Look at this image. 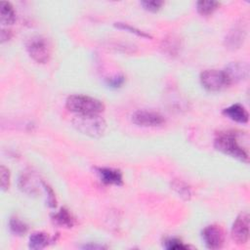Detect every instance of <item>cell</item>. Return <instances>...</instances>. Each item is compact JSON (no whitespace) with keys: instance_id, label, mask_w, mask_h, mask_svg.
Segmentation results:
<instances>
[{"instance_id":"cell-1","label":"cell","mask_w":250,"mask_h":250,"mask_svg":"<svg viewBox=\"0 0 250 250\" xmlns=\"http://www.w3.org/2000/svg\"><path fill=\"white\" fill-rule=\"evenodd\" d=\"M240 141H242L241 132L222 131L216 135V138L214 140V146L217 150L227 155H229L242 162L248 163V150L240 144Z\"/></svg>"},{"instance_id":"cell-2","label":"cell","mask_w":250,"mask_h":250,"mask_svg":"<svg viewBox=\"0 0 250 250\" xmlns=\"http://www.w3.org/2000/svg\"><path fill=\"white\" fill-rule=\"evenodd\" d=\"M66 108L75 114H101L104 110L102 101L85 95H71L66 99Z\"/></svg>"},{"instance_id":"cell-3","label":"cell","mask_w":250,"mask_h":250,"mask_svg":"<svg viewBox=\"0 0 250 250\" xmlns=\"http://www.w3.org/2000/svg\"><path fill=\"white\" fill-rule=\"evenodd\" d=\"M72 124L77 131L91 138H100L106 129L105 120L100 114H75Z\"/></svg>"},{"instance_id":"cell-4","label":"cell","mask_w":250,"mask_h":250,"mask_svg":"<svg viewBox=\"0 0 250 250\" xmlns=\"http://www.w3.org/2000/svg\"><path fill=\"white\" fill-rule=\"evenodd\" d=\"M26 51L29 57L38 63H46L51 58V45L41 35L32 36L27 40Z\"/></svg>"},{"instance_id":"cell-5","label":"cell","mask_w":250,"mask_h":250,"mask_svg":"<svg viewBox=\"0 0 250 250\" xmlns=\"http://www.w3.org/2000/svg\"><path fill=\"white\" fill-rule=\"evenodd\" d=\"M200 83L209 92H219L230 85L224 70L206 69L200 74Z\"/></svg>"},{"instance_id":"cell-6","label":"cell","mask_w":250,"mask_h":250,"mask_svg":"<svg viewBox=\"0 0 250 250\" xmlns=\"http://www.w3.org/2000/svg\"><path fill=\"white\" fill-rule=\"evenodd\" d=\"M131 117L133 123L141 127H158L165 123L163 115L152 110L140 109L135 111Z\"/></svg>"},{"instance_id":"cell-7","label":"cell","mask_w":250,"mask_h":250,"mask_svg":"<svg viewBox=\"0 0 250 250\" xmlns=\"http://www.w3.org/2000/svg\"><path fill=\"white\" fill-rule=\"evenodd\" d=\"M249 214L241 212L231 227V237L237 244H245L249 238Z\"/></svg>"},{"instance_id":"cell-8","label":"cell","mask_w":250,"mask_h":250,"mask_svg":"<svg viewBox=\"0 0 250 250\" xmlns=\"http://www.w3.org/2000/svg\"><path fill=\"white\" fill-rule=\"evenodd\" d=\"M202 239L209 249H219L225 243V232L218 225H209L202 230Z\"/></svg>"},{"instance_id":"cell-9","label":"cell","mask_w":250,"mask_h":250,"mask_svg":"<svg viewBox=\"0 0 250 250\" xmlns=\"http://www.w3.org/2000/svg\"><path fill=\"white\" fill-rule=\"evenodd\" d=\"M246 29L243 25L235 24L233 25L225 38V46L227 49L234 51L241 47L245 40Z\"/></svg>"},{"instance_id":"cell-10","label":"cell","mask_w":250,"mask_h":250,"mask_svg":"<svg viewBox=\"0 0 250 250\" xmlns=\"http://www.w3.org/2000/svg\"><path fill=\"white\" fill-rule=\"evenodd\" d=\"M230 84L243 81L247 79L249 74V67L246 62H232L224 69Z\"/></svg>"},{"instance_id":"cell-11","label":"cell","mask_w":250,"mask_h":250,"mask_svg":"<svg viewBox=\"0 0 250 250\" xmlns=\"http://www.w3.org/2000/svg\"><path fill=\"white\" fill-rule=\"evenodd\" d=\"M18 186L22 192L30 196L39 193V182L34 175L29 172H22L18 180Z\"/></svg>"},{"instance_id":"cell-12","label":"cell","mask_w":250,"mask_h":250,"mask_svg":"<svg viewBox=\"0 0 250 250\" xmlns=\"http://www.w3.org/2000/svg\"><path fill=\"white\" fill-rule=\"evenodd\" d=\"M96 171L101 181L105 185L121 186L123 184L122 173L117 169L108 167H98L96 168Z\"/></svg>"},{"instance_id":"cell-13","label":"cell","mask_w":250,"mask_h":250,"mask_svg":"<svg viewBox=\"0 0 250 250\" xmlns=\"http://www.w3.org/2000/svg\"><path fill=\"white\" fill-rule=\"evenodd\" d=\"M223 113L230 120L235 121L237 123H241V124L247 123L248 119H249L248 111L240 104H231V105L226 107L223 110Z\"/></svg>"},{"instance_id":"cell-14","label":"cell","mask_w":250,"mask_h":250,"mask_svg":"<svg viewBox=\"0 0 250 250\" xmlns=\"http://www.w3.org/2000/svg\"><path fill=\"white\" fill-rule=\"evenodd\" d=\"M52 221L57 226L63 227V228H72L75 223V220L72 214L69 212V210H67L64 207L61 208L60 211L52 215Z\"/></svg>"},{"instance_id":"cell-15","label":"cell","mask_w":250,"mask_h":250,"mask_svg":"<svg viewBox=\"0 0 250 250\" xmlns=\"http://www.w3.org/2000/svg\"><path fill=\"white\" fill-rule=\"evenodd\" d=\"M16 21V12L9 2L2 1L0 3V21L4 25L13 24Z\"/></svg>"},{"instance_id":"cell-16","label":"cell","mask_w":250,"mask_h":250,"mask_svg":"<svg viewBox=\"0 0 250 250\" xmlns=\"http://www.w3.org/2000/svg\"><path fill=\"white\" fill-rule=\"evenodd\" d=\"M49 242H51V239L47 233L42 231H35L32 232L29 236L28 246L30 249L39 250L45 248L49 244Z\"/></svg>"},{"instance_id":"cell-17","label":"cell","mask_w":250,"mask_h":250,"mask_svg":"<svg viewBox=\"0 0 250 250\" xmlns=\"http://www.w3.org/2000/svg\"><path fill=\"white\" fill-rule=\"evenodd\" d=\"M171 187L172 188L177 192V194L183 198L184 200H189L192 196V191L190 187L185 183L182 180H178L175 179L173 180V182L171 183Z\"/></svg>"},{"instance_id":"cell-18","label":"cell","mask_w":250,"mask_h":250,"mask_svg":"<svg viewBox=\"0 0 250 250\" xmlns=\"http://www.w3.org/2000/svg\"><path fill=\"white\" fill-rule=\"evenodd\" d=\"M220 6V3L213 0H207V1H198L196 3V9L197 12L201 16H210L212 15Z\"/></svg>"},{"instance_id":"cell-19","label":"cell","mask_w":250,"mask_h":250,"mask_svg":"<svg viewBox=\"0 0 250 250\" xmlns=\"http://www.w3.org/2000/svg\"><path fill=\"white\" fill-rule=\"evenodd\" d=\"M9 227L11 231L16 235H23L27 229V225L17 217H12L9 221Z\"/></svg>"},{"instance_id":"cell-20","label":"cell","mask_w":250,"mask_h":250,"mask_svg":"<svg viewBox=\"0 0 250 250\" xmlns=\"http://www.w3.org/2000/svg\"><path fill=\"white\" fill-rule=\"evenodd\" d=\"M114 26L119 28V29H123L125 31L133 33V34H135L137 36L143 37V38H151V36L148 33L143 31V30H141L139 28H136V27H134V26H132V25H130L128 23H125V22H115Z\"/></svg>"},{"instance_id":"cell-21","label":"cell","mask_w":250,"mask_h":250,"mask_svg":"<svg viewBox=\"0 0 250 250\" xmlns=\"http://www.w3.org/2000/svg\"><path fill=\"white\" fill-rule=\"evenodd\" d=\"M163 49L165 50L166 53H168L171 56L177 55L179 52V49H180V42L177 38H174V37L168 38L165 41Z\"/></svg>"},{"instance_id":"cell-22","label":"cell","mask_w":250,"mask_h":250,"mask_svg":"<svg viewBox=\"0 0 250 250\" xmlns=\"http://www.w3.org/2000/svg\"><path fill=\"white\" fill-rule=\"evenodd\" d=\"M163 246L168 250H183L188 249V246L184 244V242L178 238H168L164 241Z\"/></svg>"},{"instance_id":"cell-23","label":"cell","mask_w":250,"mask_h":250,"mask_svg":"<svg viewBox=\"0 0 250 250\" xmlns=\"http://www.w3.org/2000/svg\"><path fill=\"white\" fill-rule=\"evenodd\" d=\"M0 179H1L0 181L1 189L5 191L10 187V171L4 165H1L0 167Z\"/></svg>"},{"instance_id":"cell-24","label":"cell","mask_w":250,"mask_h":250,"mask_svg":"<svg viewBox=\"0 0 250 250\" xmlns=\"http://www.w3.org/2000/svg\"><path fill=\"white\" fill-rule=\"evenodd\" d=\"M141 5L146 11L155 13V12H158L161 9V7L163 5V1H159V0H146V1H142Z\"/></svg>"},{"instance_id":"cell-25","label":"cell","mask_w":250,"mask_h":250,"mask_svg":"<svg viewBox=\"0 0 250 250\" xmlns=\"http://www.w3.org/2000/svg\"><path fill=\"white\" fill-rule=\"evenodd\" d=\"M42 185H43V188L46 191V202H47V205L51 208H55L57 206V200H56V196H55V193L53 191V189L44 182H42Z\"/></svg>"},{"instance_id":"cell-26","label":"cell","mask_w":250,"mask_h":250,"mask_svg":"<svg viewBox=\"0 0 250 250\" xmlns=\"http://www.w3.org/2000/svg\"><path fill=\"white\" fill-rule=\"evenodd\" d=\"M124 82V76L123 75H116L115 77L109 78L107 81V86L110 88H118L120 87Z\"/></svg>"},{"instance_id":"cell-27","label":"cell","mask_w":250,"mask_h":250,"mask_svg":"<svg viewBox=\"0 0 250 250\" xmlns=\"http://www.w3.org/2000/svg\"><path fill=\"white\" fill-rule=\"evenodd\" d=\"M12 31L8 28H2L1 30V43H4L11 39L12 37Z\"/></svg>"},{"instance_id":"cell-28","label":"cell","mask_w":250,"mask_h":250,"mask_svg":"<svg viewBox=\"0 0 250 250\" xmlns=\"http://www.w3.org/2000/svg\"><path fill=\"white\" fill-rule=\"evenodd\" d=\"M83 248H91V249H103L104 248V246H102V245H90V244H88V245H85V246H83Z\"/></svg>"}]
</instances>
